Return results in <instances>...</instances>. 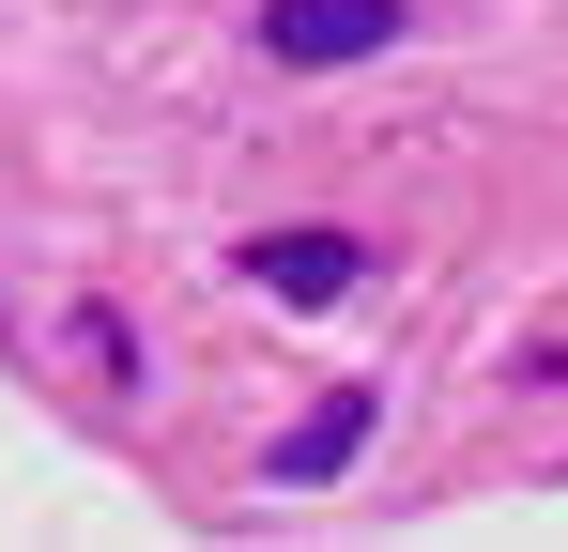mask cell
Returning <instances> with one entry per match:
<instances>
[{"label": "cell", "mask_w": 568, "mask_h": 552, "mask_svg": "<svg viewBox=\"0 0 568 552\" xmlns=\"http://www.w3.org/2000/svg\"><path fill=\"white\" fill-rule=\"evenodd\" d=\"M262 47L277 62H369V47H399V0H262Z\"/></svg>", "instance_id": "6da1fadb"}, {"label": "cell", "mask_w": 568, "mask_h": 552, "mask_svg": "<svg viewBox=\"0 0 568 552\" xmlns=\"http://www.w3.org/2000/svg\"><path fill=\"white\" fill-rule=\"evenodd\" d=\"M246 276H262L277 307H338V292H354V231H262Z\"/></svg>", "instance_id": "7a4b0ae2"}, {"label": "cell", "mask_w": 568, "mask_h": 552, "mask_svg": "<svg viewBox=\"0 0 568 552\" xmlns=\"http://www.w3.org/2000/svg\"><path fill=\"white\" fill-rule=\"evenodd\" d=\"M354 446H369V399H323V415H307V430L277 446V476H338Z\"/></svg>", "instance_id": "3957f363"}]
</instances>
